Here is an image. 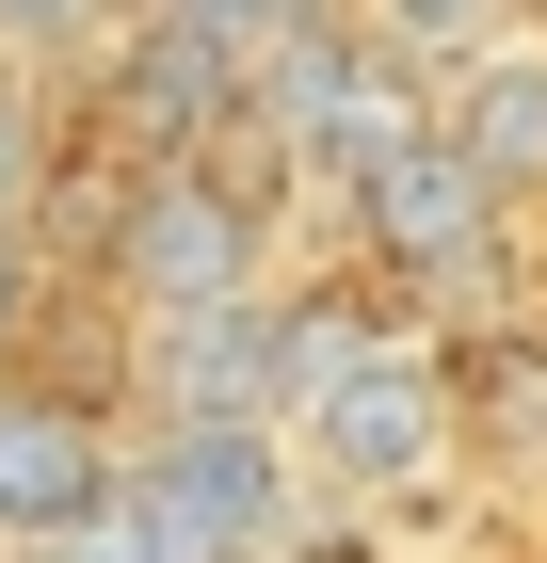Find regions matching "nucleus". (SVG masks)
Instances as JSON below:
<instances>
[{"instance_id":"obj_13","label":"nucleus","mask_w":547,"mask_h":563,"mask_svg":"<svg viewBox=\"0 0 547 563\" xmlns=\"http://www.w3.org/2000/svg\"><path fill=\"white\" fill-rule=\"evenodd\" d=\"M258 563H274V548H258Z\"/></svg>"},{"instance_id":"obj_6","label":"nucleus","mask_w":547,"mask_h":563,"mask_svg":"<svg viewBox=\"0 0 547 563\" xmlns=\"http://www.w3.org/2000/svg\"><path fill=\"white\" fill-rule=\"evenodd\" d=\"M435 130H451V162L483 177V194H547V65L532 48H467L451 65V97H435Z\"/></svg>"},{"instance_id":"obj_8","label":"nucleus","mask_w":547,"mask_h":563,"mask_svg":"<svg viewBox=\"0 0 547 563\" xmlns=\"http://www.w3.org/2000/svg\"><path fill=\"white\" fill-rule=\"evenodd\" d=\"M451 434H500V451H547V322H500V339L451 371Z\"/></svg>"},{"instance_id":"obj_3","label":"nucleus","mask_w":547,"mask_h":563,"mask_svg":"<svg viewBox=\"0 0 547 563\" xmlns=\"http://www.w3.org/2000/svg\"><path fill=\"white\" fill-rule=\"evenodd\" d=\"M97 274H113L129 322H162V306H210L258 274V210L226 194L210 162H129L97 194Z\"/></svg>"},{"instance_id":"obj_11","label":"nucleus","mask_w":547,"mask_h":563,"mask_svg":"<svg viewBox=\"0 0 547 563\" xmlns=\"http://www.w3.org/2000/svg\"><path fill=\"white\" fill-rule=\"evenodd\" d=\"M33 322H48V274H33V225H0V371L33 354Z\"/></svg>"},{"instance_id":"obj_4","label":"nucleus","mask_w":547,"mask_h":563,"mask_svg":"<svg viewBox=\"0 0 547 563\" xmlns=\"http://www.w3.org/2000/svg\"><path fill=\"white\" fill-rule=\"evenodd\" d=\"M338 210H354V242H371V274H403V290H467L483 274V242H500V194L451 162V130H386L371 162L338 177Z\"/></svg>"},{"instance_id":"obj_9","label":"nucleus","mask_w":547,"mask_h":563,"mask_svg":"<svg viewBox=\"0 0 547 563\" xmlns=\"http://www.w3.org/2000/svg\"><path fill=\"white\" fill-rule=\"evenodd\" d=\"M354 16H371V33H386V48H403V65L435 81V65H467V48L500 33L515 0H354Z\"/></svg>"},{"instance_id":"obj_12","label":"nucleus","mask_w":547,"mask_h":563,"mask_svg":"<svg viewBox=\"0 0 547 563\" xmlns=\"http://www.w3.org/2000/svg\"><path fill=\"white\" fill-rule=\"evenodd\" d=\"M97 0H0V65H48V48H81Z\"/></svg>"},{"instance_id":"obj_7","label":"nucleus","mask_w":547,"mask_h":563,"mask_svg":"<svg viewBox=\"0 0 547 563\" xmlns=\"http://www.w3.org/2000/svg\"><path fill=\"white\" fill-rule=\"evenodd\" d=\"M145 371H162V402H258L274 419V290H210V306H162L145 322Z\"/></svg>"},{"instance_id":"obj_2","label":"nucleus","mask_w":547,"mask_h":563,"mask_svg":"<svg viewBox=\"0 0 547 563\" xmlns=\"http://www.w3.org/2000/svg\"><path fill=\"white\" fill-rule=\"evenodd\" d=\"M113 499H129V531L162 563H258L306 483H291V434L258 402H162V434L113 451Z\"/></svg>"},{"instance_id":"obj_5","label":"nucleus","mask_w":547,"mask_h":563,"mask_svg":"<svg viewBox=\"0 0 547 563\" xmlns=\"http://www.w3.org/2000/svg\"><path fill=\"white\" fill-rule=\"evenodd\" d=\"M113 499V419L97 387H48V371H0V548H48Z\"/></svg>"},{"instance_id":"obj_1","label":"nucleus","mask_w":547,"mask_h":563,"mask_svg":"<svg viewBox=\"0 0 547 563\" xmlns=\"http://www.w3.org/2000/svg\"><path fill=\"white\" fill-rule=\"evenodd\" d=\"M274 434H291V483H322V499L371 516V499L451 467V371L403 354L386 322H354L338 354H306L291 387H274Z\"/></svg>"},{"instance_id":"obj_10","label":"nucleus","mask_w":547,"mask_h":563,"mask_svg":"<svg viewBox=\"0 0 547 563\" xmlns=\"http://www.w3.org/2000/svg\"><path fill=\"white\" fill-rule=\"evenodd\" d=\"M48 177H65V162H48V113H33V81L0 65V225H33Z\"/></svg>"}]
</instances>
